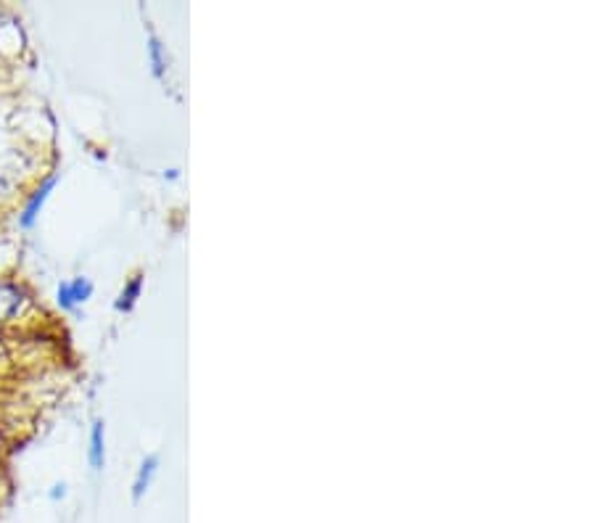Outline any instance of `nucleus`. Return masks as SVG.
Listing matches in <instances>:
<instances>
[{
	"mask_svg": "<svg viewBox=\"0 0 594 523\" xmlns=\"http://www.w3.org/2000/svg\"><path fill=\"white\" fill-rule=\"evenodd\" d=\"M148 61L151 69H154V78L164 80V72H167V50H164L162 40L156 35H148Z\"/></svg>",
	"mask_w": 594,
	"mask_h": 523,
	"instance_id": "0eeeda50",
	"label": "nucleus"
},
{
	"mask_svg": "<svg viewBox=\"0 0 594 523\" xmlns=\"http://www.w3.org/2000/svg\"><path fill=\"white\" fill-rule=\"evenodd\" d=\"M67 497V484H54V489H50V500H64Z\"/></svg>",
	"mask_w": 594,
	"mask_h": 523,
	"instance_id": "6e6552de",
	"label": "nucleus"
},
{
	"mask_svg": "<svg viewBox=\"0 0 594 523\" xmlns=\"http://www.w3.org/2000/svg\"><path fill=\"white\" fill-rule=\"evenodd\" d=\"M156 474H159V455H148L141 463V468H138L135 484H132V500L135 502L143 500V495L151 489Z\"/></svg>",
	"mask_w": 594,
	"mask_h": 523,
	"instance_id": "39448f33",
	"label": "nucleus"
},
{
	"mask_svg": "<svg viewBox=\"0 0 594 523\" xmlns=\"http://www.w3.org/2000/svg\"><path fill=\"white\" fill-rule=\"evenodd\" d=\"M141 294H143V273H135L128 283H124V288L119 292L117 301H114L117 312H130L132 307L138 305V299H141Z\"/></svg>",
	"mask_w": 594,
	"mask_h": 523,
	"instance_id": "423d86ee",
	"label": "nucleus"
},
{
	"mask_svg": "<svg viewBox=\"0 0 594 523\" xmlns=\"http://www.w3.org/2000/svg\"><path fill=\"white\" fill-rule=\"evenodd\" d=\"M27 305H29V294L24 292V286H19V283H11V281H0V325L19 318Z\"/></svg>",
	"mask_w": 594,
	"mask_h": 523,
	"instance_id": "7ed1b4c3",
	"label": "nucleus"
},
{
	"mask_svg": "<svg viewBox=\"0 0 594 523\" xmlns=\"http://www.w3.org/2000/svg\"><path fill=\"white\" fill-rule=\"evenodd\" d=\"M56 186H59V175L54 173V175H48V178L43 180L40 186L35 188L33 197H29L27 204H24V210L19 212V228H24V230H33L35 228L37 219H40L43 210H46L50 193H54Z\"/></svg>",
	"mask_w": 594,
	"mask_h": 523,
	"instance_id": "f257e3e1",
	"label": "nucleus"
},
{
	"mask_svg": "<svg viewBox=\"0 0 594 523\" xmlns=\"http://www.w3.org/2000/svg\"><path fill=\"white\" fill-rule=\"evenodd\" d=\"M87 463H91V468L104 471L106 465V424L104 420H93L91 426V447H87Z\"/></svg>",
	"mask_w": 594,
	"mask_h": 523,
	"instance_id": "20e7f679",
	"label": "nucleus"
},
{
	"mask_svg": "<svg viewBox=\"0 0 594 523\" xmlns=\"http://www.w3.org/2000/svg\"><path fill=\"white\" fill-rule=\"evenodd\" d=\"M93 292H96L93 281L85 278V275H78V278L59 283V288H56V305L64 312H74L85 301H91Z\"/></svg>",
	"mask_w": 594,
	"mask_h": 523,
	"instance_id": "f03ea898",
	"label": "nucleus"
}]
</instances>
